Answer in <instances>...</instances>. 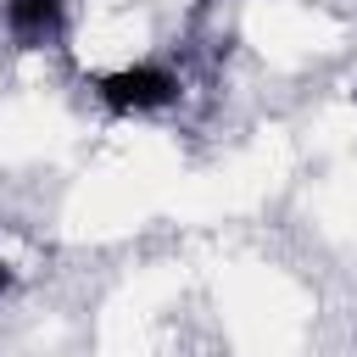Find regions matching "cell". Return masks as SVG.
<instances>
[{
	"instance_id": "obj_1",
	"label": "cell",
	"mask_w": 357,
	"mask_h": 357,
	"mask_svg": "<svg viewBox=\"0 0 357 357\" xmlns=\"http://www.w3.org/2000/svg\"><path fill=\"white\" fill-rule=\"evenodd\" d=\"M100 100L112 112H162L178 100V73L173 67H156V61H139V67H123V73H106L100 84Z\"/></svg>"
},
{
	"instance_id": "obj_2",
	"label": "cell",
	"mask_w": 357,
	"mask_h": 357,
	"mask_svg": "<svg viewBox=\"0 0 357 357\" xmlns=\"http://www.w3.org/2000/svg\"><path fill=\"white\" fill-rule=\"evenodd\" d=\"M6 33L22 50H39L61 33V0H6Z\"/></svg>"
},
{
	"instance_id": "obj_3",
	"label": "cell",
	"mask_w": 357,
	"mask_h": 357,
	"mask_svg": "<svg viewBox=\"0 0 357 357\" xmlns=\"http://www.w3.org/2000/svg\"><path fill=\"white\" fill-rule=\"evenodd\" d=\"M11 290V268H6V257H0V296Z\"/></svg>"
}]
</instances>
